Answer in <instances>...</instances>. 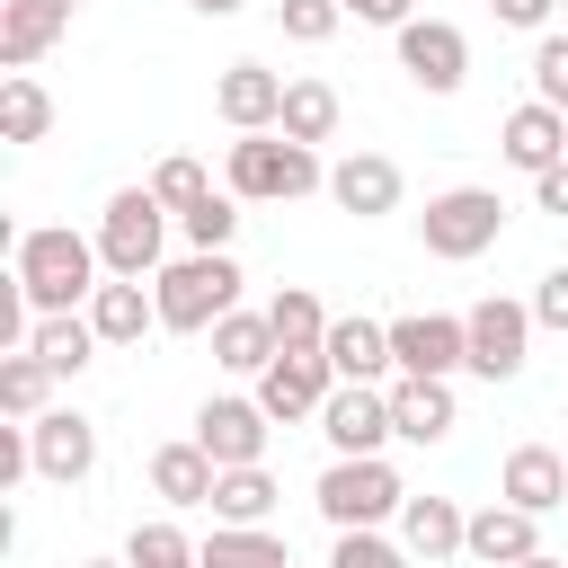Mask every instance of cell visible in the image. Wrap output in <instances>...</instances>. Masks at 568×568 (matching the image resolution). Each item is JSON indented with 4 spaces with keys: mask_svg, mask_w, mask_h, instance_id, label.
Masks as SVG:
<instances>
[{
    "mask_svg": "<svg viewBox=\"0 0 568 568\" xmlns=\"http://www.w3.org/2000/svg\"><path fill=\"white\" fill-rule=\"evenodd\" d=\"M311 497H320L328 532H364V524H390L408 506V488H399V470L382 453H328V470H320Z\"/></svg>",
    "mask_w": 568,
    "mask_h": 568,
    "instance_id": "obj_4",
    "label": "cell"
},
{
    "mask_svg": "<svg viewBox=\"0 0 568 568\" xmlns=\"http://www.w3.org/2000/svg\"><path fill=\"white\" fill-rule=\"evenodd\" d=\"M275 497H284V488H275V470H266V462H240V470H222V479H213V524H266V515H275Z\"/></svg>",
    "mask_w": 568,
    "mask_h": 568,
    "instance_id": "obj_28",
    "label": "cell"
},
{
    "mask_svg": "<svg viewBox=\"0 0 568 568\" xmlns=\"http://www.w3.org/2000/svg\"><path fill=\"white\" fill-rule=\"evenodd\" d=\"M488 9H497V27H524V36H541L559 0H488Z\"/></svg>",
    "mask_w": 568,
    "mask_h": 568,
    "instance_id": "obj_40",
    "label": "cell"
},
{
    "mask_svg": "<svg viewBox=\"0 0 568 568\" xmlns=\"http://www.w3.org/2000/svg\"><path fill=\"white\" fill-rule=\"evenodd\" d=\"M62 36H71V9H62V0H0V62H9V71L44 62Z\"/></svg>",
    "mask_w": 568,
    "mask_h": 568,
    "instance_id": "obj_19",
    "label": "cell"
},
{
    "mask_svg": "<svg viewBox=\"0 0 568 568\" xmlns=\"http://www.w3.org/2000/svg\"><path fill=\"white\" fill-rule=\"evenodd\" d=\"M462 328H470V364H462V373H479V382H515L524 355H532V328H541V320H532V302H497V293H488V302L462 311Z\"/></svg>",
    "mask_w": 568,
    "mask_h": 568,
    "instance_id": "obj_7",
    "label": "cell"
},
{
    "mask_svg": "<svg viewBox=\"0 0 568 568\" xmlns=\"http://www.w3.org/2000/svg\"><path fill=\"white\" fill-rule=\"evenodd\" d=\"M266 426H275V417H266L257 399H204V408H195V444H204L222 470L266 462Z\"/></svg>",
    "mask_w": 568,
    "mask_h": 568,
    "instance_id": "obj_16",
    "label": "cell"
},
{
    "mask_svg": "<svg viewBox=\"0 0 568 568\" xmlns=\"http://www.w3.org/2000/svg\"><path fill=\"white\" fill-rule=\"evenodd\" d=\"M346 18H364V27H408L417 18V0H337Z\"/></svg>",
    "mask_w": 568,
    "mask_h": 568,
    "instance_id": "obj_41",
    "label": "cell"
},
{
    "mask_svg": "<svg viewBox=\"0 0 568 568\" xmlns=\"http://www.w3.org/2000/svg\"><path fill=\"white\" fill-rule=\"evenodd\" d=\"M390 364L399 373H462L470 364V328L453 320V311H408V320H390Z\"/></svg>",
    "mask_w": 568,
    "mask_h": 568,
    "instance_id": "obj_12",
    "label": "cell"
},
{
    "mask_svg": "<svg viewBox=\"0 0 568 568\" xmlns=\"http://www.w3.org/2000/svg\"><path fill=\"white\" fill-rule=\"evenodd\" d=\"M328 568H408V541H382V524H364V532H337Z\"/></svg>",
    "mask_w": 568,
    "mask_h": 568,
    "instance_id": "obj_38",
    "label": "cell"
},
{
    "mask_svg": "<svg viewBox=\"0 0 568 568\" xmlns=\"http://www.w3.org/2000/svg\"><path fill=\"white\" fill-rule=\"evenodd\" d=\"M178 231H186V248H231V231H240V195H231V186L204 195L195 213H178Z\"/></svg>",
    "mask_w": 568,
    "mask_h": 568,
    "instance_id": "obj_35",
    "label": "cell"
},
{
    "mask_svg": "<svg viewBox=\"0 0 568 568\" xmlns=\"http://www.w3.org/2000/svg\"><path fill=\"white\" fill-rule=\"evenodd\" d=\"M160 248H169V204L151 186H115L106 213H98V257L106 275H160Z\"/></svg>",
    "mask_w": 568,
    "mask_h": 568,
    "instance_id": "obj_6",
    "label": "cell"
},
{
    "mask_svg": "<svg viewBox=\"0 0 568 568\" xmlns=\"http://www.w3.org/2000/svg\"><path fill=\"white\" fill-rule=\"evenodd\" d=\"M559 18H568V0H559Z\"/></svg>",
    "mask_w": 568,
    "mask_h": 568,
    "instance_id": "obj_47",
    "label": "cell"
},
{
    "mask_svg": "<svg viewBox=\"0 0 568 568\" xmlns=\"http://www.w3.org/2000/svg\"><path fill=\"white\" fill-rule=\"evenodd\" d=\"M124 559H133V568H204V559H195V541H186V532H178L169 515H151V524H133V541H124Z\"/></svg>",
    "mask_w": 568,
    "mask_h": 568,
    "instance_id": "obj_33",
    "label": "cell"
},
{
    "mask_svg": "<svg viewBox=\"0 0 568 568\" xmlns=\"http://www.w3.org/2000/svg\"><path fill=\"white\" fill-rule=\"evenodd\" d=\"M275 355H284V337H275L266 311H222V320H213V364H222V373H248V382H257Z\"/></svg>",
    "mask_w": 568,
    "mask_h": 568,
    "instance_id": "obj_23",
    "label": "cell"
},
{
    "mask_svg": "<svg viewBox=\"0 0 568 568\" xmlns=\"http://www.w3.org/2000/svg\"><path fill=\"white\" fill-rule=\"evenodd\" d=\"M399 195H408V178H399V160H390V151H346V160L328 169V204H337V213H355V222L399 213Z\"/></svg>",
    "mask_w": 568,
    "mask_h": 568,
    "instance_id": "obj_14",
    "label": "cell"
},
{
    "mask_svg": "<svg viewBox=\"0 0 568 568\" xmlns=\"http://www.w3.org/2000/svg\"><path fill=\"white\" fill-rule=\"evenodd\" d=\"M53 382H62V373H53L36 346H9V355H0V408H9V417H44V408H53Z\"/></svg>",
    "mask_w": 568,
    "mask_h": 568,
    "instance_id": "obj_30",
    "label": "cell"
},
{
    "mask_svg": "<svg viewBox=\"0 0 568 568\" xmlns=\"http://www.w3.org/2000/svg\"><path fill=\"white\" fill-rule=\"evenodd\" d=\"M98 240H80L71 222H36V231H18L9 240V275L27 284V302H36V320L44 311H80L89 293H98Z\"/></svg>",
    "mask_w": 568,
    "mask_h": 568,
    "instance_id": "obj_1",
    "label": "cell"
},
{
    "mask_svg": "<svg viewBox=\"0 0 568 568\" xmlns=\"http://www.w3.org/2000/svg\"><path fill=\"white\" fill-rule=\"evenodd\" d=\"M532 98L568 106V27H541L532 36Z\"/></svg>",
    "mask_w": 568,
    "mask_h": 568,
    "instance_id": "obj_37",
    "label": "cell"
},
{
    "mask_svg": "<svg viewBox=\"0 0 568 568\" xmlns=\"http://www.w3.org/2000/svg\"><path fill=\"white\" fill-rule=\"evenodd\" d=\"M337 390V364L320 355V346H284L266 373H257V408L275 417V426H293V417H320V399Z\"/></svg>",
    "mask_w": 568,
    "mask_h": 568,
    "instance_id": "obj_9",
    "label": "cell"
},
{
    "mask_svg": "<svg viewBox=\"0 0 568 568\" xmlns=\"http://www.w3.org/2000/svg\"><path fill=\"white\" fill-rule=\"evenodd\" d=\"M195 9H204V18H240L248 0H195Z\"/></svg>",
    "mask_w": 568,
    "mask_h": 568,
    "instance_id": "obj_43",
    "label": "cell"
},
{
    "mask_svg": "<svg viewBox=\"0 0 568 568\" xmlns=\"http://www.w3.org/2000/svg\"><path fill=\"white\" fill-rule=\"evenodd\" d=\"M151 195H160L169 213H195V204L213 195V178H204V160H186V151H178V160H160V169H151Z\"/></svg>",
    "mask_w": 568,
    "mask_h": 568,
    "instance_id": "obj_34",
    "label": "cell"
},
{
    "mask_svg": "<svg viewBox=\"0 0 568 568\" xmlns=\"http://www.w3.org/2000/svg\"><path fill=\"white\" fill-rule=\"evenodd\" d=\"M213 479H222V462H213L195 435L151 453V497H160V506H213Z\"/></svg>",
    "mask_w": 568,
    "mask_h": 568,
    "instance_id": "obj_22",
    "label": "cell"
},
{
    "mask_svg": "<svg viewBox=\"0 0 568 568\" xmlns=\"http://www.w3.org/2000/svg\"><path fill=\"white\" fill-rule=\"evenodd\" d=\"M284 71H266V62H222V80H213V115L231 124V133H275V115H284Z\"/></svg>",
    "mask_w": 568,
    "mask_h": 568,
    "instance_id": "obj_13",
    "label": "cell"
},
{
    "mask_svg": "<svg viewBox=\"0 0 568 568\" xmlns=\"http://www.w3.org/2000/svg\"><path fill=\"white\" fill-rule=\"evenodd\" d=\"M27 453H36V479L80 488V479L98 470V426H89L80 408H44V417H27Z\"/></svg>",
    "mask_w": 568,
    "mask_h": 568,
    "instance_id": "obj_11",
    "label": "cell"
},
{
    "mask_svg": "<svg viewBox=\"0 0 568 568\" xmlns=\"http://www.w3.org/2000/svg\"><path fill=\"white\" fill-rule=\"evenodd\" d=\"M532 524H541V515H524L515 497H497V506H479V515H470V541H462V550H470L479 568H515V559H532V550H541V532H532Z\"/></svg>",
    "mask_w": 568,
    "mask_h": 568,
    "instance_id": "obj_20",
    "label": "cell"
},
{
    "mask_svg": "<svg viewBox=\"0 0 568 568\" xmlns=\"http://www.w3.org/2000/svg\"><path fill=\"white\" fill-rule=\"evenodd\" d=\"M44 133H53V98H44V80L9 71V80H0V142H44Z\"/></svg>",
    "mask_w": 568,
    "mask_h": 568,
    "instance_id": "obj_31",
    "label": "cell"
},
{
    "mask_svg": "<svg viewBox=\"0 0 568 568\" xmlns=\"http://www.w3.org/2000/svg\"><path fill=\"white\" fill-rule=\"evenodd\" d=\"M275 27H284L293 44H328V36L346 27V9H337V0H275Z\"/></svg>",
    "mask_w": 568,
    "mask_h": 568,
    "instance_id": "obj_36",
    "label": "cell"
},
{
    "mask_svg": "<svg viewBox=\"0 0 568 568\" xmlns=\"http://www.w3.org/2000/svg\"><path fill=\"white\" fill-rule=\"evenodd\" d=\"M328 364H337V382H382V373H399L390 364V320H328V346H320Z\"/></svg>",
    "mask_w": 568,
    "mask_h": 568,
    "instance_id": "obj_24",
    "label": "cell"
},
{
    "mask_svg": "<svg viewBox=\"0 0 568 568\" xmlns=\"http://www.w3.org/2000/svg\"><path fill=\"white\" fill-rule=\"evenodd\" d=\"M399 541H408V559L435 568V559H453V550L470 541V515H462L453 497H408V506H399Z\"/></svg>",
    "mask_w": 568,
    "mask_h": 568,
    "instance_id": "obj_25",
    "label": "cell"
},
{
    "mask_svg": "<svg viewBox=\"0 0 568 568\" xmlns=\"http://www.w3.org/2000/svg\"><path fill=\"white\" fill-rule=\"evenodd\" d=\"M497 151H506V169H524V178L559 169V160H568V106H550V98H524V106L497 124Z\"/></svg>",
    "mask_w": 568,
    "mask_h": 568,
    "instance_id": "obj_15",
    "label": "cell"
},
{
    "mask_svg": "<svg viewBox=\"0 0 568 568\" xmlns=\"http://www.w3.org/2000/svg\"><path fill=\"white\" fill-rule=\"evenodd\" d=\"M195 559H204V568H293V550H284L266 524H213V532L195 541Z\"/></svg>",
    "mask_w": 568,
    "mask_h": 568,
    "instance_id": "obj_26",
    "label": "cell"
},
{
    "mask_svg": "<svg viewBox=\"0 0 568 568\" xmlns=\"http://www.w3.org/2000/svg\"><path fill=\"white\" fill-rule=\"evenodd\" d=\"M497 231H506L497 186H444V195H426V213H417V248H426V257H444V266L488 257V248H497Z\"/></svg>",
    "mask_w": 568,
    "mask_h": 568,
    "instance_id": "obj_5",
    "label": "cell"
},
{
    "mask_svg": "<svg viewBox=\"0 0 568 568\" xmlns=\"http://www.w3.org/2000/svg\"><path fill=\"white\" fill-rule=\"evenodd\" d=\"M27 346H36V355H44V364H53L62 382H71V373H80V364H89V355H98L106 337H98V320H89V311H44Z\"/></svg>",
    "mask_w": 568,
    "mask_h": 568,
    "instance_id": "obj_27",
    "label": "cell"
},
{
    "mask_svg": "<svg viewBox=\"0 0 568 568\" xmlns=\"http://www.w3.org/2000/svg\"><path fill=\"white\" fill-rule=\"evenodd\" d=\"M89 320H98L106 346H142V337L160 328V302L142 293V275H106V284L89 293Z\"/></svg>",
    "mask_w": 568,
    "mask_h": 568,
    "instance_id": "obj_21",
    "label": "cell"
},
{
    "mask_svg": "<svg viewBox=\"0 0 568 568\" xmlns=\"http://www.w3.org/2000/svg\"><path fill=\"white\" fill-rule=\"evenodd\" d=\"M390 36H399V71H408V89L453 98V89L470 80V36H462L453 18H408V27H390Z\"/></svg>",
    "mask_w": 568,
    "mask_h": 568,
    "instance_id": "obj_8",
    "label": "cell"
},
{
    "mask_svg": "<svg viewBox=\"0 0 568 568\" xmlns=\"http://www.w3.org/2000/svg\"><path fill=\"white\" fill-rule=\"evenodd\" d=\"M532 204H541V213H550V222H568V160H559V169H541V178H532Z\"/></svg>",
    "mask_w": 568,
    "mask_h": 568,
    "instance_id": "obj_42",
    "label": "cell"
},
{
    "mask_svg": "<svg viewBox=\"0 0 568 568\" xmlns=\"http://www.w3.org/2000/svg\"><path fill=\"white\" fill-rule=\"evenodd\" d=\"M222 178H231V195H240V204H293V195H320V186H328L320 151H311V142H293V133H240Z\"/></svg>",
    "mask_w": 568,
    "mask_h": 568,
    "instance_id": "obj_3",
    "label": "cell"
},
{
    "mask_svg": "<svg viewBox=\"0 0 568 568\" xmlns=\"http://www.w3.org/2000/svg\"><path fill=\"white\" fill-rule=\"evenodd\" d=\"M151 302H160V328L169 337H204L222 311H240V266L231 248H186L151 275Z\"/></svg>",
    "mask_w": 568,
    "mask_h": 568,
    "instance_id": "obj_2",
    "label": "cell"
},
{
    "mask_svg": "<svg viewBox=\"0 0 568 568\" xmlns=\"http://www.w3.org/2000/svg\"><path fill=\"white\" fill-rule=\"evenodd\" d=\"M337 115H346V106H337V89H328V80H293V89H284L275 133H293V142H311V151H320V142H337Z\"/></svg>",
    "mask_w": 568,
    "mask_h": 568,
    "instance_id": "obj_29",
    "label": "cell"
},
{
    "mask_svg": "<svg viewBox=\"0 0 568 568\" xmlns=\"http://www.w3.org/2000/svg\"><path fill=\"white\" fill-rule=\"evenodd\" d=\"M532 320H541V328H568V266H550V275L532 284Z\"/></svg>",
    "mask_w": 568,
    "mask_h": 568,
    "instance_id": "obj_39",
    "label": "cell"
},
{
    "mask_svg": "<svg viewBox=\"0 0 568 568\" xmlns=\"http://www.w3.org/2000/svg\"><path fill=\"white\" fill-rule=\"evenodd\" d=\"M390 426H399V444H444V435L462 426L453 382H444V373H399V382H390Z\"/></svg>",
    "mask_w": 568,
    "mask_h": 568,
    "instance_id": "obj_17",
    "label": "cell"
},
{
    "mask_svg": "<svg viewBox=\"0 0 568 568\" xmlns=\"http://www.w3.org/2000/svg\"><path fill=\"white\" fill-rule=\"evenodd\" d=\"M515 568H568V559H550V550H532V559H515Z\"/></svg>",
    "mask_w": 568,
    "mask_h": 568,
    "instance_id": "obj_44",
    "label": "cell"
},
{
    "mask_svg": "<svg viewBox=\"0 0 568 568\" xmlns=\"http://www.w3.org/2000/svg\"><path fill=\"white\" fill-rule=\"evenodd\" d=\"M320 435L328 453H382L399 426H390V382H337L320 399Z\"/></svg>",
    "mask_w": 568,
    "mask_h": 568,
    "instance_id": "obj_10",
    "label": "cell"
},
{
    "mask_svg": "<svg viewBox=\"0 0 568 568\" xmlns=\"http://www.w3.org/2000/svg\"><path fill=\"white\" fill-rule=\"evenodd\" d=\"M80 568H133V559H80Z\"/></svg>",
    "mask_w": 568,
    "mask_h": 568,
    "instance_id": "obj_45",
    "label": "cell"
},
{
    "mask_svg": "<svg viewBox=\"0 0 568 568\" xmlns=\"http://www.w3.org/2000/svg\"><path fill=\"white\" fill-rule=\"evenodd\" d=\"M266 320H275V337H284V346H328V311H320V293H311V284H284V293L266 302Z\"/></svg>",
    "mask_w": 568,
    "mask_h": 568,
    "instance_id": "obj_32",
    "label": "cell"
},
{
    "mask_svg": "<svg viewBox=\"0 0 568 568\" xmlns=\"http://www.w3.org/2000/svg\"><path fill=\"white\" fill-rule=\"evenodd\" d=\"M497 497H515L524 515H559V506H568V453H550V444H515L506 470H497Z\"/></svg>",
    "mask_w": 568,
    "mask_h": 568,
    "instance_id": "obj_18",
    "label": "cell"
},
{
    "mask_svg": "<svg viewBox=\"0 0 568 568\" xmlns=\"http://www.w3.org/2000/svg\"><path fill=\"white\" fill-rule=\"evenodd\" d=\"M62 9H80V0H62Z\"/></svg>",
    "mask_w": 568,
    "mask_h": 568,
    "instance_id": "obj_46",
    "label": "cell"
}]
</instances>
